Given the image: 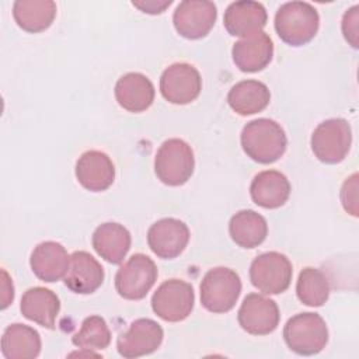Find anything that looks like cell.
Wrapping results in <instances>:
<instances>
[{"label": "cell", "mask_w": 359, "mask_h": 359, "mask_svg": "<svg viewBox=\"0 0 359 359\" xmlns=\"http://www.w3.org/2000/svg\"><path fill=\"white\" fill-rule=\"evenodd\" d=\"M240 142L244 153L261 164H271L279 160L287 146L283 128L269 118L250 121L241 130Z\"/></svg>", "instance_id": "obj_1"}, {"label": "cell", "mask_w": 359, "mask_h": 359, "mask_svg": "<svg viewBox=\"0 0 359 359\" xmlns=\"http://www.w3.org/2000/svg\"><path fill=\"white\" fill-rule=\"evenodd\" d=\"M320 27V15L314 6L306 1L282 4L275 14V31L290 46H303L310 42Z\"/></svg>", "instance_id": "obj_2"}, {"label": "cell", "mask_w": 359, "mask_h": 359, "mask_svg": "<svg viewBox=\"0 0 359 359\" xmlns=\"http://www.w3.org/2000/svg\"><path fill=\"white\" fill-rule=\"evenodd\" d=\"M283 339L297 355H316L328 342V328L318 313H299L290 317L283 327Z\"/></svg>", "instance_id": "obj_3"}, {"label": "cell", "mask_w": 359, "mask_h": 359, "mask_svg": "<svg viewBox=\"0 0 359 359\" xmlns=\"http://www.w3.org/2000/svg\"><path fill=\"white\" fill-rule=\"evenodd\" d=\"M201 304L210 313H227L237 303L241 293V280L236 271L217 266L209 269L199 286Z\"/></svg>", "instance_id": "obj_4"}, {"label": "cell", "mask_w": 359, "mask_h": 359, "mask_svg": "<svg viewBox=\"0 0 359 359\" xmlns=\"http://www.w3.org/2000/svg\"><path fill=\"white\" fill-rule=\"evenodd\" d=\"M195 158L191 146L182 139H168L157 150L154 172L157 178L170 187L184 185L192 175Z\"/></svg>", "instance_id": "obj_5"}, {"label": "cell", "mask_w": 359, "mask_h": 359, "mask_svg": "<svg viewBox=\"0 0 359 359\" xmlns=\"http://www.w3.org/2000/svg\"><path fill=\"white\" fill-rule=\"evenodd\" d=\"M351 143V125L344 118H331L318 123L310 139L314 156L325 164L341 163L348 156Z\"/></svg>", "instance_id": "obj_6"}, {"label": "cell", "mask_w": 359, "mask_h": 359, "mask_svg": "<svg viewBox=\"0 0 359 359\" xmlns=\"http://www.w3.org/2000/svg\"><path fill=\"white\" fill-rule=\"evenodd\" d=\"M293 275V266L285 254L269 251L259 254L250 266V280L255 289L265 294L283 293Z\"/></svg>", "instance_id": "obj_7"}, {"label": "cell", "mask_w": 359, "mask_h": 359, "mask_svg": "<svg viewBox=\"0 0 359 359\" xmlns=\"http://www.w3.org/2000/svg\"><path fill=\"white\" fill-rule=\"evenodd\" d=\"M157 266L144 254H133L115 275V289L126 300H140L146 297L157 280Z\"/></svg>", "instance_id": "obj_8"}, {"label": "cell", "mask_w": 359, "mask_h": 359, "mask_svg": "<svg viewBox=\"0 0 359 359\" xmlns=\"http://www.w3.org/2000/svg\"><path fill=\"white\" fill-rule=\"evenodd\" d=\"M195 303L191 283L182 279L164 280L151 296V309L157 317L168 323L185 320Z\"/></svg>", "instance_id": "obj_9"}, {"label": "cell", "mask_w": 359, "mask_h": 359, "mask_svg": "<svg viewBox=\"0 0 359 359\" xmlns=\"http://www.w3.org/2000/svg\"><path fill=\"white\" fill-rule=\"evenodd\" d=\"M201 90V74L189 63H172L160 77V93L171 104H189L198 98Z\"/></svg>", "instance_id": "obj_10"}, {"label": "cell", "mask_w": 359, "mask_h": 359, "mask_svg": "<svg viewBox=\"0 0 359 359\" xmlns=\"http://www.w3.org/2000/svg\"><path fill=\"white\" fill-rule=\"evenodd\" d=\"M217 17L215 3L206 0H184L172 14L175 31L187 39H201L213 28Z\"/></svg>", "instance_id": "obj_11"}, {"label": "cell", "mask_w": 359, "mask_h": 359, "mask_svg": "<svg viewBox=\"0 0 359 359\" xmlns=\"http://www.w3.org/2000/svg\"><path fill=\"white\" fill-rule=\"evenodd\" d=\"M279 307L278 304L262 294L250 293L244 297L237 320L240 327L251 335H268L279 325Z\"/></svg>", "instance_id": "obj_12"}, {"label": "cell", "mask_w": 359, "mask_h": 359, "mask_svg": "<svg viewBox=\"0 0 359 359\" xmlns=\"http://www.w3.org/2000/svg\"><path fill=\"white\" fill-rule=\"evenodd\" d=\"M163 338L164 331L158 323L151 318H137L129 325L128 331L119 335L116 349L123 358H139L157 351Z\"/></svg>", "instance_id": "obj_13"}, {"label": "cell", "mask_w": 359, "mask_h": 359, "mask_svg": "<svg viewBox=\"0 0 359 359\" xmlns=\"http://www.w3.org/2000/svg\"><path fill=\"white\" fill-rule=\"evenodd\" d=\"M189 241L188 226L174 217L160 219L147 230V244L153 254L163 259L178 257Z\"/></svg>", "instance_id": "obj_14"}, {"label": "cell", "mask_w": 359, "mask_h": 359, "mask_svg": "<svg viewBox=\"0 0 359 359\" xmlns=\"http://www.w3.org/2000/svg\"><path fill=\"white\" fill-rule=\"evenodd\" d=\"M76 178L91 192L108 189L115 180V167L108 154L100 150L84 151L76 163Z\"/></svg>", "instance_id": "obj_15"}, {"label": "cell", "mask_w": 359, "mask_h": 359, "mask_svg": "<svg viewBox=\"0 0 359 359\" xmlns=\"http://www.w3.org/2000/svg\"><path fill=\"white\" fill-rule=\"evenodd\" d=\"M266 20L268 14L261 3L241 0L229 4L224 11L223 25L230 35L247 38L261 32Z\"/></svg>", "instance_id": "obj_16"}, {"label": "cell", "mask_w": 359, "mask_h": 359, "mask_svg": "<svg viewBox=\"0 0 359 359\" xmlns=\"http://www.w3.org/2000/svg\"><path fill=\"white\" fill-rule=\"evenodd\" d=\"M231 56L236 67L241 72L255 73L271 63L273 56V42L266 32L261 31L237 41L233 45Z\"/></svg>", "instance_id": "obj_17"}, {"label": "cell", "mask_w": 359, "mask_h": 359, "mask_svg": "<svg viewBox=\"0 0 359 359\" xmlns=\"http://www.w3.org/2000/svg\"><path fill=\"white\" fill-rule=\"evenodd\" d=\"M104 276V268L90 252L74 251L70 255L65 285L74 293L90 294L102 285Z\"/></svg>", "instance_id": "obj_18"}, {"label": "cell", "mask_w": 359, "mask_h": 359, "mask_svg": "<svg viewBox=\"0 0 359 359\" xmlns=\"http://www.w3.org/2000/svg\"><path fill=\"white\" fill-rule=\"evenodd\" d=\"M70 255L66 248L56 241L39 243L31 252L29 265L34 275L48 283L57 282L66 276Z\"/></svg>", "instance_id": "obj_19"}, {"label": "cell", "mask_w": 359, "mask_h": 359, "mask_svg": "<svg viewBox=\"0 0 359 359\" xmlns=\"http://www.w3.org/2000/svg\"><path fill=\"white\" fill-rule=\"evenodd\" d=\"M154 94L153 83L142 73H126L115 84V98L129 112L137 114L146 111L153 104Z\"/></svg>", "instance_id": "obj_20"}, {"label": "cell", "mask_w": 359, "mask_h": 359, "mask_svg": "<svg viewBox=\"0 0 359 359\" xmlns=\"http://www.w3.org/2000/svg\"><path fill=\"white\" fill-rule=\"evenodd\" d=\"M250 195L255 205L265 209H276L289 199L290 182L280 171L265 170L251 181Z\"/></svg>", "instance_id": "obj_21"}, {"label": "cell", "mask_w": 359, "mask_h": 359, "mask_svg": "<svg viewBox=\"0 0 359 359\" xmlns=\"http://www.w3.org/2000/svg\"><path fill=\"white\" fill-rule=\"evenodd\" d=\"M20 310L27 320L53 330L60 310V300L50 289L35 286L22 294Z\"/></svg>", "instance_id": "obj_22"}, {"label": "cell", "mask_w": 359, "mask_h": 359, "mask_svg": "<svg viewBox=\"0 0 359 359\" xmlns=\"http://www.w3.org/2000/svg\"><path fill=\"white\" fill-rule=\"evenodd\" d=\"M95 252L109 264H121L126 257L132 237L129 230L115 222L100 224L91 237Z\"/></svg>", "instance_id": "obj_23"}, {"label": "cell", "mask_w": 359, "mask_h": 359, "mask_svg": "<svg viewBox=\"0 0 359 359\" xmlns=\"http://www.w3.org/2000/svg\"><path fill=\"white\" fill-rule=\"evenodd\" d=\"M271 101V93L266 84L258 80H243L236 83L229 94L227 102L230 108L241 115H252L264 111Z\"/></svg>", "instance_id": "obj_24"}, {"label": "cell", "mask_w": 359, "mask_h": 359, "mask_svg": "<svg viewBox=\"0 0 359 359\" xmlns=\"http://www.w3.org/2000/svg\"><path fill=\"white\" fill-rule=\"evenodd\" d=\"M56 10L52 0H17L13 4V17L21 29L36 34L52 25Z\"/></svg>", "instance_id": "obj_25"}, {"label": "cell", "mask_w": 359, "mask_h": 359, "mask_svg": "<svg viewBox=\"0 0 359 359\" xmlns=\"http://www.w3.org/2000/svg\"><path fill=\"white\" fill-rule=\"evenodd\" d=\"M41 337L25 324L8 325L1 337V353L7 359H32L41 352Z\"/></svg>", "instance_id": "obj_26"}, {"label": "cell", "mask_w": 359, "mask_h": 359, "mask_svg": "<svg viewBox=\"0 0 359 359\" xmlns=\"http://www.w3.org/2000/svg\"><path fill=\"white\" fill-rule=\"evenodd\" d=\"M231 240L243 248H255L268 236V223L264 216L251 209H244L231 216L229 223Z\"/></svg>", "instance_id": "obj_27"}, {"label": "cell", "mask_w": 359, "mask_h": 359, "mask_svg": "<svg viewBox=\"0 0 359 359\" xmlns=\"http://www.w3.org/2000/svg\"><path fill=\"white\" fill-rule=\"evenodd\" d=\"M330 292V280L323 271L313 266L302 269L296 283V294L303 304L320 307L328 300Z\"/></svg>", "instance_id": "obj_28"}, {"label": "cell", "mask_w": 359, "mask_h": 359, "mask_svg": "<svg viewBox=\"0 0 359 359\" xmlns=\"http://www.w3.org/2000/svg\"><path fill=\"white\" fill-rule=\"evenodd\" d=\"M73 345L86 351H102L111 342V331L100 316H90L83 320L81 328L72 338Z\"/></svg>", "instance_id": "obj_29"}, {"label": "cell", "mask_w": 359, "mask_h": 359, "mask_svg": "<svg viewBox=\"0 0 359 359\" xmlns=\"http://www.w3.org/2000/svg\"><path fill=\"white\" fill-rule=\"evenodd\" d=\"M341 203L349 215L358 217V174H352L345 180L341 188Z\"/></svg>", "instance_id": "obj_30"}, {"label": "cell", "mask_w": 359, "mask_h": 359, "mask_svg": "<svg viewBox=\"0 0 359 359\" xmlns=\"http://www.w3.org/2000/svg\"><path fill=\"white\" fill-rule=\"evenodd\" d=\"M359 7L353 6L345 11L342 17V34L344 38L351 43L352 48H358V20H359Z\"/></svg>", "instance_id": "obj_31"}, {"label": "cell", "mask_w": 359, "mask_h": 359, "mask_svg": "<svg viewBox=\"0 0 359 359\" xmlns=\"http://www.w3.org/2000/svg\"><path fill=\"white\" fill-rule=\"evenodd\" d=\"M132 4L137 8H140L143 13L160 14L171 4V0H168V1H132Z\"/></svg>", "instance_id": "obj_32"}, {"label": "cell", "mask_w": 359, "mask_h": 359, "mask_svg": "<svg viewBox=\"0 0 359 359\" xmlns=\"http://www.w3.org/2000/svg\"><path fill=\"white\" fill-rule=\"evenodd\" d=\"M1 275H3V283H1V287H3V303H1V309L4 310L14 299V286H13V280L8 278L7 272L3 269L1 271Z\"/></svg>", "instance_id": "obj_33"}]
</instances>
